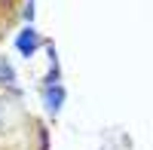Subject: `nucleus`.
I'll return each mask as SVG.
<instances>
[{
    "label": "nucleus",
    "mask_w": 153,
    "mask_h": 150,
    "mask_svg": "<svg viewBox=\"0 0 153 150\" xmlns=\"http://www.w3.org/2000/svg\"><path fill=\"white\" fill-rule=\"evenodd\" d=\"M22 3L25 0H0V40L12 31V25L22 16Z\"/></svg>",
    "instance_id": "nucleus-2"
},
{
    "label": "nucleus",
    "mask_w": 153,
    "mask_h": 150,
    "mask_svg": "<svg viewBox=\"0 0 153 150\" xmlns=\"http://www.w3.org/2000/svg\"><path fill=\"white\" fill-rule=\"evenodd\" d=\"M25 120L28 117L16 110V101H12L6 92H0V141H3V135H9L12 129H19V123H25Z\"/></svg>",
    "instance_id": "nucleus-1"
}]
</instances>
